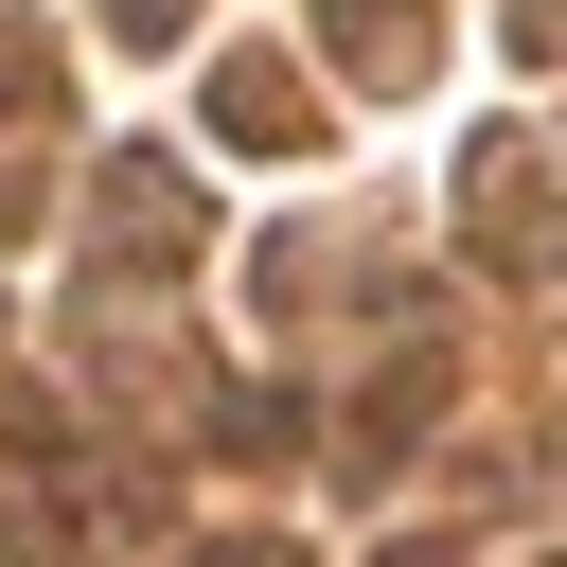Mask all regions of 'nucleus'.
<instances>
[{
  "label": "nucleus",
  "mask_w": 567,
  "mask_h": 567,
  "mask_svg": "<svg viewBox=\"0 0 567 567\" xmlns=\"http://www.w3.org/2000/svg\"><path fill=\"white\" fill-rule=\"evenodd\" d=\"M213 567H284V549H213Z\"/></svg>",
  "instance_id": "7ed1b4c3"
},
{
  "label": "nucleus",
  "mask_w": 567,
  "mask_h": 567,
  "mask_svg": "<svg viewBox=\"0 0 567 567\" xmlns=\"http://www.w3.org/2000/svg\"><path fill=\"white\" fill-rule=\"evenodd\" d=\"M213 124H230V142H301V71H266V53H248V71L213 89Z\"/></svg>",
  "instance_id": "f257e3e1"
},
{
  "label": "nucleus",
  "mask_w": 567,
  "mask_h": 567,
  "mask_svg": "<svg viewBox=\"0 0 567 567\" xmlns=\"http://www.w3.org/2000/svg\"><path fill=\"white\" fill-rule=\"evenodd\" d=\"M124 35H177V0H124Z\"/></svg>",
  "instance_id": "f03ea898"
}]
</instances>
